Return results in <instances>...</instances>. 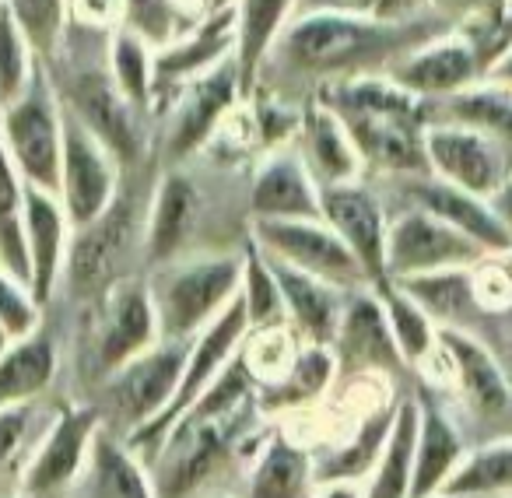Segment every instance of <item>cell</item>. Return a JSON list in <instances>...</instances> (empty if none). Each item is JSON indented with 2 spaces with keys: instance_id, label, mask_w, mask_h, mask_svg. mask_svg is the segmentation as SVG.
Listing matches in <instances>:
<instances>
[{
  "instance_id": "obj_2",
  "label": "cell",
  "mask_w": 512,
  "mask_h": 498,
  "mask_svg": "<svg viewBox=\"0 0 512 498\" xmlns=\"http://www.w3.org/2000/svg\"><path fill=\"white\" fill-rule=\"evenodd\" d=\"M113 36L67 25L57 53L43 60V67L57 88L64 113L74 116L85 130H92L123 169H141L155 162V120L130 106L127 95L116 88L113 71H109Z\"/></svg>"
},
{
  "instance_id": "obj_56",
  "label": "cell",
  "mask_w": 512,
  "mask_h": 498,
  "mask_svg": "<svg viewBox=\"0 0 512 498\" xmlns=\"http://www.w3.org/2000/svg\"><path fill=\"white\" fill-rule=\"evenodd\" d=\"M200 498H232V495H200Z\"/></svg>"
},
{
  "instance_id": "obj_1",
  "label": "cell",
  "mask_w": 512,
  "mask_h": 498,
  "mask_svg": "<svg viewBox=\"0 0 512 498\" xmlns=\"http://www.w3.org/2000/svg\"><path fill=\"white\" fill-rule=\"evenodd\" d=\"M446 29L449 25L435 15L383 22L355 8H299L267 57L256 88L278 95H288V88H306V99H313L316 88L330 81L386 74L404 53L418 50Z\"/></svg>"
},
{
  "instance_id": "obj_53",
  "label": "cell",
  "mask_w": 512,
  "mask_h": 498,
  "mask_svg": "<svg viewBox=\"0 0 512 498\" xmlns=\"http://www.w3.org/2000/svg\"><path fill=\"white\" fill-rule=\"evenodd\" d=\"M355 0H299V8H351Z\"/></svg>"
},
{
  "instance_id": "obj_14",
  "label": "cell",
  "mask_w": 512,
  "mask_h": 498,
  "mask_svg": "<svg viewBox=\"0 0 512 498\" xmlns=\"http://www.w3.org/2000/svg\"><path fill=\"white\" fill-rule=\"evenodd\" d=\"M484 257L488 253L474 239L421 207H404L390 218V235H386V278L390 281L453 271V267H477Z\"/></svg>"
},
{
  "instance_id": "obj_49",
  "label": "cell",
  "mask_w": 512,
  "mask_h": 498,
  "mask_svg": "<svg viewBox=\"0 0 512 498\" xmlns=\"http://www.w3.org/2000/svg\"><path fill=\"white\" fill-rule=\"evenodd\" d=\"M67 25L113 36V32H120L127 25V0H71Z\"/></svg>"
},
{
  "instance_id": "obj_23",
  "label": "cell",
  "mask_w": 512,
  "mask_h": 498,
  "mask_svg": "<svg viewBox=\"0 0 512 498\" xmlns=\"http://www.w3.org/2000/svg\"><path fill=\"white\" fill-rule=\"evenodd\" d=\"M74 225L57 193L25 183V253H29V281L43 306H53L64 278L67 249Z\"/></svg>"
},
{
  "instance_id": "obj_34",
  "label": "cell",
  "mask_w": 512,
  "mask_h": 498,
  "mask_svg": "<svg viewBox=\"0 0 512 498\" xmlns=\"http://www.w3.org/2000/svg\"><path fill=\"white\" fill-rule=\"evenodd\" d=\"M439 327H460L467 330V323L481 313V299H477L474 285V267H453V271H435V274H418V278L397 281Z\"/></svg>"
},
{
  "instance_id": "obj_7",
  "label": "cell",
  "mask_w": 512,
  "mask_h": 498,
  "mask_svg": "<svg viewBox=\"0 0 512 498\" xmlns=\"http://www.w3.org/2000/svg\"><path fill=\"white\" fill-rule=\"evenodd\" d=\"M249 334V316H246V306L239 299L218 316L207 330H200L197 337L190 341V351H186V365H183V376H179V386H176V397L172 404L158 414L151 425H144L141 432L127 435V446L141 456L144 463H155V456L162 453L165 439L172 435V428L186 418L193 404L218 383V376L228 369L235 355H239L242 341Z\"/></svg>"
},
{
  "instance_id": "obj_36",
  "label": "cell",
  "mask_w": 512,
  "mask_h": 498,
  "mask_svg": "<svg viewBox=\"0 0 512 498\" xmlns=\"http://www.w3.org/2000/svg\"><path fill=\"white\" fill-rule=\"evenodd\" d=\"M414 449H418V400H397L390 439L365 481V498H411Z\"/></svg>"
},
{
  "instance_id": "obj_46",
  "label": "cell",
  "mask_w": 512,
  "mask_h": 498,
  "mask_svg": "<svg viewBox=\"0 0 512 498\" xmlns=\"http://www.w3.org/2000/svg\"><path fill=\"white\" fill-rule=\"evenodd\" d=\"M46 323V306L36 299L29 281L15 278L11 271L0 267V330L8 341H18V337L36 334Z\"/></svg>"
},
{
  "instance_id": "obj_20",
  "label": "cell",
  "mask_w": 512,
  "mask_h": 498,
  "mask_svg": "<svg viewBox=\"0 0 512 498\" xmlns=\"http://www.w3.org/2000/svg\"><path fill=\"white\" fill-rule=\"evenodd\" d=\"M386 74L418 99L439 102L484 81V64L477 46L460 29H446L418 50L404 53Z\"/></svg>"
},
{
  "instance_id": "obj_54",
  "label": "cell",
  "mask_w": 512,
  "mask_h": 498,
  "mask_svg": "<svg viewBox=\"0 0 512 498\" xmlns=\"http://www.w3.org/2000/svg\"><path fill=\"white\" fill-rule=\"evenodd\" d=\"M428 498H477V495H453V491H439V495H428Z\"/></svg>"
},
{
  "instance_id": "obj_6",
  "label": "cell",
  "mask_w": 512,
  "mask_h": 498,
  "mask_svg": "<svg viewBox=\"0 0 512 498\" xmlns=\"http://www.w3.org/2000/svg\"><path fill=\"white\" fill-rule=\"evenodd\" d=\"M242 102L239 64L214 67L211 74L183 85L162 109L155 113V162L158 169L172 165H190L204 155V148L214 141L221 123L228 120L235 106Z\"/></svg>"
},
{
  "instance_id": "obj_39",
  "label": "cell",
  "mask_w": 512,
  "mask_h": 498,
  "mask_svg": "<svg viewBox=\"0 0 512 498\" xmlns=\"http://www.w3.org/2000/svg\"><path fill=\"white\" fill-rule=\"evenodd\" d=\"M0 267L29 281V253H25V179L15 169L4 137H0ZM32 285V281H29Z\"/></svg>"
},
{
  "instance_id": "obj_40",
  "label": "cell",
  "mask_w": 512,
  "mask_h": 498,
  "mask_svg": "<svg viewBox=\"0 0 512 498\" xmlns=\"http://www.w3.org/2000/svg\"><path fill=\"white\" fill-rule=\"evenodd\" d=\"M239 302L246 306L249 330L274 327V323H288L285 320V299H281V288H278V278H274L271 260H267V253L256 246L249 235H246V242H242Z\"/></svg>"
},
{
  "instance_id": "obj_28",
  "label": "cell",
  "mask_w": 512,
  "mask_h": 498,
  "mask_svg": "<svg viewBox=\"0 0 512 498\" xmlns=\"http://www.w3.org/2000/svg\"><path fill=\"white\" fill-rule=\"evenodd\" d=\"M60 372V341L50 327H39L36 334L8 341L0 351V411L22 404H36L53 386Z\"/></svg>"
},
{
  "instance_id": "obj_21",
  "label": "cell",
  "mask_w": 512,
  "mask_h": 498,
  "mask_svg": "<svg viewBox=\"0 0 512 498\" xmlns=\"http://www.w3.org/2000/svg\"><path fill=\"white\" fill-rule=\"evenodd\" d=\"M235 60V8L211 11L204 22L155 50V113L190 81Z\"/></svg>"
},
{
  "instance_id": "obj_55",
  "label": "cell",
  "mask_w": 512,
  "mask_h": 498,
  "mask_svg": "<svg viewBox=\"0 0 512 498\" xmlns=\"http://www.w3.org/2000/svg\"><path fill=\"white\" fill-rule=\"evenodd\" d=\"M8 348V337H4V330H0V351Z\"/></svg>"
},
{
  "instance_id": "obj_38",
  "label": "cell",
  "mask_w": 512,
  "mask_h": 498,
  "mask_svg": "<svg viewBox=\"0 0 512 498\" xmlns=\"http://www.w3.org/2000/svg\"><path fill=\"white\" fill-rule=\"evenodd\" d=\"M109 71L130 106L155 120V46L123 25L109 43Z\"/></svg>"
},
{
  "instance_id": "obj_41",
  "label": "cell",
  "mask_w": 512,
  "mask_h": 498,
  "mask_svg": "<svg viewBox=\"0 0 512 498\" xmlns=\"http://www.w3.org/2000/svg\"><path fill=\"white\" fill-rule=\"evenodd\" d=\"M442 491H453V495H477V498L512 495V439L488 442V446L467 453Z\"/></svg>"
},
{
  "instance_id": "obj_13",
  "label": "cell",
  "mask_w": 512,
  "mask_h": 498,
  "mask_svg": "<svg viewBox=\"0 0 512 498\" xmlns=\"http://www.w3.org/2000/svg\"><path fill=\"white\" fill-rule=\"evenodd\" d=\"M88 313H92V369L99 379H106L130 358L162 344L148 274H134V278L120 281Z\"/></svg>"
},
{
  "instance_id": "obj_8",
  "label": "cell",
  "mask_w": 512,
  "mask_h": 498,
  "mask_svg": "<svg viewBox=\"0 0 512 498\" xmlns=\"http://www.w3.org/2000/svg\"><path fill=\"white\" fill-rule=\"evenodd\" d=\"M0 137L25 183L57 193L60 155H64V106L46 67H39L25 95L0 109Z\"/></svg>"
},
{
  "instance_id": "obj_5",
  "label": "cell",
  "mask_w": 512,
  "mask_h": 498,
  "mask_svg": "<svg viewBox=\"0 0 512 498\" xmlns=\"http://www.w3.org/2000/svg\"><path fill=\"white\" fill-rule=\"evenodd\" d=\"M264 418L260 404L246 411L221 414V418L183 421L172 428L162 453L151 463V481L158 498H200L214 484V477L232 463L242 446H249V425Z\"/></svg>"
},
{
  "instance_id": "obj_43",
  "label": "cell",
  "mask_w": 512,
  "mask_h": 498,
  "mask_svg": "<svg viewBox=\"0 0 512 498\" xmlns=\"http://www.w3.org/2000/svg\"><path fill=\"white\" fill-rule=\"evenodd\" d=\"M39 67H43L39 53L32 50L25 32L11 18V11L0 4V109L11 106L18 95H25Z\"/></svg>"
},
{
  "instance_id": "obj_45",
  "label": "cell",
  "mask_w": 512,
  "mask_h": 498,
  "mask_svg": "<svg viewBox=\"0 0 512 498\" xmlns=\"http://www.w3.org/2000/svg\"><path fill=\"white\" fill-rule=\"evenodd\" d=\"M502 8H505V0H428V11H432L442 25L460 29L463 36L477 46L481 64L491 46V36H495V29H498Z\"/></svg>"
},
{
  "instance_id": "obj_42",
  "label": "cell",
  "mask_w": 512,
  "mask_h": 498,
  "mask_svg": "<svg viewBox=\"0 0 512 498\" xmlns=\"http://www.w3.org/2000/svg\"><path fill=\"white\" fill-rule=\"evenodd\" d=\"M302 337L292 330V323H274V327H256L242 341L239 358L246 362V369L253 372V379L264 386H274L292 372L295 358L302 351Z\"/></svg>"
},
{
  "instance_id": "obj_9",
  "label": "cell",
  "mask_w": 512,
  "mask_h": 498,
  "mask_svg": "<svg viewBox=\"0 0 512 498\" xmlns=\"http://www.w3.org/2000/svg\"><path fill=\"white\" fill-rule=\"evenodd\" d=\"M186 351L190 344L162 341L102 379V400L95 407L106 418L109 432L127 439L144 425H151L172 404L186 365Z\"/></svg>"
},
{
  "instance_id": "obj_22",
  "label": "cell",
  "mask_w": 512,
  "mask_h": 498,
  "mask_svg": "<svg viewBox=\"0 0 512 498\" xmlns=\"http://www.w3.org/2000/svg\"><path fill=\"white\" fill-rule=\"evenodd\" d=\"M393 183H400V193H404V200H407L404 207H421V211L442 218L446 225L460 228V232L467 235V239H474L488 257L509 253L512 249V239L502 221H498L491 200L474 197V193L460 190V186H453V183H442V179L428 176V172L425 176L393 179Z\"/></svg>"
},
{
  "instance_id": "obj_47",
  "label": "cell",
  "mask_w": 512,
  "mask_h": 498,
  "mask_svg": "<svg viewBox=\"0 0 512 498\" xmlns=\"http://www.w3.org/2000/svg\"><path fill=\"white\" fill-rule=\"evenodd\" d=\"M36 418H39V400L36 404H22V407H8L0 411V477L8 470L22 474L25 460H29L32 449L39 442L36 435Z\"/></svg>"
},
{
  "instance_id": "obj_26",
  "label": "cell",
  "mask_w": 512,
  "mask_h": 498,
  "mask_svg": "<svg viewBox=\"0 0 512 498\" xmlns=\"http://www.w3.org/2000/svg\"><path fill=\"white\" fill-rule=\"evenodd\" d=\"M295 148L306 158L309 172H313V179L320 186L365 179L362 155H358L348 127L320 99L302 102V123H299V134H295Z\"/></svg>"
},
{
  "instance_id": "obj_30",
  "label": "cell",
  "mask_w": 512,
  "mask_h": 498,
  "mask_svg": "<svg viewBox=\"0 0 512 498\" xmlns=\"http://www.w3.org/2000/svg\"><path fill=\"white\" fill-rule=\"evenodd\" d=\"M295 11H299V0H239L235 4V64H239L242 99L253 95L260 71Z\"/></svg>"
},
{
  "instance_id": "obj_51",
  "label": "cell",
  "mask_w": 512,
  "mask_h": 498,
  "mask_svg": "<svg viewBox=\"0 0 512 498\" xmlns=\"http://www.w3.org/2000/svg\"><path fill=\"white\" fill-rule=\"evenodd\" d=\"M316 498H365V484L358 481H323Z\"/></svg>"
},
{
  "instance_id": "obj_12",
  "label": "cell",
  "mask_w": 512,
  "mask_h": 498,
  "mask_svg": "<svg viewBox=\"0 0 512 498\" xmlns=\"http://www.w3.org/2000/svg\"><path fill=\"white\" fill-rule=\"evenodd\" d=\"M512 144L463 123L432 120L425 127L428 176L491 200L512 176Z\"/></svg>"
},
{
  "instance_id": "obj_17",
  "label": "cell",
  "mask_w": 512,
  "mask_h": 498,
  "mask_svg": "<svg viewBox=\"0 0 512 498\" xmlns=\"http://www.w3.org/2000/svg\"><path fill=\"white\" fill-rule=\"evenodd\" d=\"M320 214L330 228L355 253L372 288L386 285V235H390V214L369 179L320 186Z\"/></svg>"
},
{
  "instance_id": "obj_25",
  "label": "cell",
  "mask_w": 512,
  "mask_h": 498,
  "mask_svg": "<svg viewBox=\"0 0 512 498\" xmlns=\"http://www.w3.org/2000/svg\"><path fill=\"white\" fill-rule=\"evenodd\" d=\"M316 488V453L288 432H274L256 446L239 498H316Z\"/></svg>"
},
{
  "instance_id": "obj_31",
  "label": "cell",
  "mask_w": 512,
  "mask_h": 498,
  "mask_svg": "<svg viewBox=\"0 0 512 498\" xmlns=\"http://www.w3.org/2000/svg\"><path fill=\"white\" fill-rule=\"evenodd\" d=\"M393 418H397V400H386V404L372 407L369 414H362L348 439L337 442L330 453L316 456V481H369L379 456H383L386 439H390Z\"/></svg>"
},
{
  "instance_id": "obj_4",
  "label": "cell",
  "mask_w": 512,
  "mask_h": 498,
  "mask_svg": "<svg viewBox=\"0 0 512 498\" xmlns=\"http://www.w3.org/2000/svg\"><path fill=\"white\" fill-rule=\"evenodd\" d=\"M144 274H148L151 299H155L162 341L190 344L239 299L242 246L204 249V253L169 260Z\"/></svg>"
},
{
  "instance_id": "obj_33",
  "label": "cell",
  "mask_w": 512,
  "mask_h": 498,
  "mask_svg": "<svg viewBox=\"0 0 512 498\" xmlns=\"http://www.w3.org/2000/svg\"><path fill=\"white\" fill-rule=\"evenodd\" d=\"M85 477L92 498H158L148 463L109 428H102V435L95 439Z\"/></svg>"
},
{
  "instance_id": "obj_3",
  "label": "cell",
  "mask_w": 512,
  "mask_h": 498,
  "mask_svg": "<svg viewBox=\"0 0 512 498\" xmlns=\"http://www.w3.org/2000/svg\"><path fill=\"white\" fill-rule=\"evenodd\" d=\"M158 179V162L127 169L116 200L88 225L74 228L60 292L71 306L92 309L120 281L144 274V228Z\"/></svg>"
},
{
  "instance_id": "obj_44",
  "label": "cell",
  "mask_w": 512,
  "mask_h": 498,
  "mask_svg": "<svg viewBox=\"0 0 512 498\" xmlns=\"http://www.w3.org/2000/svg\"><path fill=\"white\" fill-rule=\"evenodd\" d=\"M0 4L11 11L39 60H50L57 53L71 18V0H0Z\"/></svg>"
},
{
  "instance_id": "obj_27",
  "label": "cell",
  "mask_w": 512,
  "mask_h": 498,
  "mask_svg": "<svg viewBox=\"0 0 512 498\" xmlns=\"http://www.w3.org/2000/svg\"><path fill=\"white\" fill-rule=\"evenodd\" d=\"M274 267V278H278L281 299H285V320L292 323V330L306 344H334L337 327H341L344 302L348 292L330 281H320L306 271H295V267L281 264V260L267 257Z\"/></svg>"
},
{
  "instance_id": "obj_48",
  "label": "cell",
  "mask_w": 512,
  "mask_h": 498,
  "mask_svg": "<svg viewBox=\"0 0 512 498\" xmlns=\"http://www.w3.org/2000/svg\"><path fill=\"white\" fill-rule=\"evenodd\" d=\"M127 29L144 36L155 50L183 36V25L172 15L169 0H127Z\"/></svg>"
},
{
  "instance_id": "obj_50",
  "label": "cell",
  "mask_w": 512,
  "mask_h": 498,
  "mask_svg": "<svg viewBox=\"0 0 512 498\" xmlns=\"http://www.w3.org/2000/svg\"><path fill=\"white\" fill-rule=\"evenodd\" d=\"M355 11L372 18H383V22H414V18H428V0H355L351 4Z\"/></svg>"
},
{
  "instance_id": "obj_58",
  "label": "cell",
  "mask_w": 512,
  "mask_h": 498,
  "mask_svg": "<svg viewBox=\"0 0 512 498\" xmlns=\"http://www.w3.org/2000/svg\"><path fill=\"white\" fill-rule=\"evenodd\" d=\"M505 498H512V495H505Z\"/></svg>"
},
{
  "instance_id": "obj_16",
  "label": "cell",
  "mask_w": 512,
  "mask_h": 498,
  "mask_svg": "<svg viewBox=\"0 0 512 498\" xmlns=\"http://www.w3.org/2000/svg\"><path fill=\"white\" fill-rule=\"evenodd\" d=\"M123 169L116 155L81 127L74 116L64 113V155H60V186L57 197L64 204L67 218L74 228L95 221L116 200L123 186Z\"/></svg>"
},
{
  "instance_id": "obj_57",
  "label": "cell",
  "mask_w": 512,
  "mask_h": 498,
  "mask_svg": "<svg viewBox=\"0 0 512 498\" xmlns=\"http://www.w3.org/2000/svg\"><path fill=\"white\" fill-rule=\"evenodd\" d=\"M18 498H36V495H18Z\"/></svg>"
},
{
  "instance_id": "obj_32",
  "label": "cell",
  "mask_w": 512,
  "mask_h": 498,
  "mask_svg": "<svg viewBox=\"0 0 512 498\" xmlns=\"http://www.w3.org/2000/svg\"><path fill=\"white\" fill-rule=\"evenodd\" d=\"M337 376V355L327 344H302L299 358H295L292 372H288L281 383L264 386L260 390V414L271 418V414H299L306 407L320 404L330 390H334Z\"/></svg>"
},
{
  "instance_id": "obj_29",
  "label": "cell",
  "mask_w": 512,
  "mask_h": 498,
  "mask_svg": "<svg viewBox=\"0 0 512 498\" xmlns=\"http://www.w3.org/2000/svg\"><path fill=\"white\" fill-rule=\"evenodd\" d=\"M467 456L456 421L435 404L432 397H418V449H414V481L411 498L439 495Z\"/></svg>"
},
{
  "instance_id": "obj_15",
  "label": "cell",
  "mask_w": 512,
  "mask_h": 498,
  "mask_svg": "<svg viewBox=\"0 0 512 498\" xmlns=\"http://www.w3.org/2000/svg\"><path fill=\"white\" fill-rule=\"evenodd\" d=\"M204 211V186L193 172V162L158 169L144 228V271L197 253L193 239L204 225Z\"/></svg>"
},
{
  "instance_id": "obj_37",
  "label": "cell",
  "mask_w": 512,
  "mask_h": 498,
  "mask_svg": "<svg viewBox=\"0 0 512 498\" xmlns=\"http://www.w3.org/2000/svg\"><path fill=\"white\" fill-rule=\"evenodd\" d=\"M379 302H383L386 323H390V334L400 348L407 369H425L428 358L439 351V323L397 285V281H386L376 288Z\"/></svg>"
},
{
  "instance_id": "obj_19",
  "label": "cell",
  "mask_w": 512,
  "mask_h": 498,
  "mask_svg": "<svg viewBox=\"0 0 512 498\" xmlns=\"http://www.w3.org/2000/svg\"><path fill=\"white\" fill-rule=\"evenodd\" d=\"M334 355L341 376H383L393 379L407 369L400 348L390 334V323H386L383 302H379L376 288H358L348 292L344 302L341 327L334 337Z\"/></svg>"
},
{
  "instance_id": "obj_52",
  "label": "cell",
  "mask_w": 512,
  "mask_h": 498,
  "mask_svg": "<svg viewBox=\"0 0 512 498\" xmlns=\"http://www.w3.org/2000/svg\"><path fill=\"white\" fill-rule=\"evenodd\" d=\"M491 207H495V214H498V221L505 225V232H509V239H512V176L502 183V190L491 197Z\"/></svg>"
},
{
  "instance_id": "obj_35",
  "label": "cell",
  "mask_w": 512,
  "mask_h": 498,
  "mask_svg": "<svg viewBox=\"0 0 512 498\" xmlns=\"http://www.w3.org/2000/svg\"><path fill=\"white\" fill-rule=\"evenodd\" d=\"M432 120L463 123V127L484 130V134L512 144V85L484 78L449 99L428 102V123Z\"/></svg>"
},
{
  "instance_id": "obj_10",
  "label": "cell",
  "mask_w": 512,
  "mask_h": 498,
  "mask_svg": "<svg viewBox=\"0 0 512 498\" xmlns=\"http://www.w3.org/2000/svg\"><path fill=\"white\" fill-rule=\"evenodd\" d=\"M102 428H106V418L95 404L60 407L18 474V495L60 498L67 488H74L88 474Z\"/></svg>"
},
{
  "instance_id": "obj_18",
  "label": "cell",
  "mask_w": 512,
  "mask_h": 498,
  "mask_svg": "<svg viewBox=\"0 0 512 498\" xmlns=\"http://www.w3.org/2000/svg\"><path fill=\"white\" fill-rule=\"evenodd\" d=\"M246 218L249 221H299L323 218L320 183L309 172L306 158L295 144L264 151L246 186Z\"/></svg>"
},
{
  "instance_id": "obj_24",
  "label": "cell",
  "mask_w": 512,
  "mask_h": 498,
  "mask_svg": "<svg viewBox=\"0 0 512 498\" xmlns=\"http://www.w3.org/2000/svg\"><path fill=\"white\" fill-rule=\"evenodd\" d=\"M439 362L456 383L460 397L474 407L477 414H502L512 404V386L498 358L491 355L488 344L477 341L470 330L439 327Z\"/></svg>"
},
{
  "instance_id": "obj_11",
  "label": "cell",
  "mask_w": 512,
  "mask_h": 498,
  "mask_svg": "<svg viewBox=\"0 0 512 498\" xmlns=\"http://www.w3.org/2000/svg\"><path fill=\"white\" fill-rule=\"evenodd\" d=\"M249 239L264 249L267 257L281 264L306 271L320 281L358 292L372 288L362 264L355 260L344 239L323 218H299V221H249Z\"/></svg>"
}]
</instances>
